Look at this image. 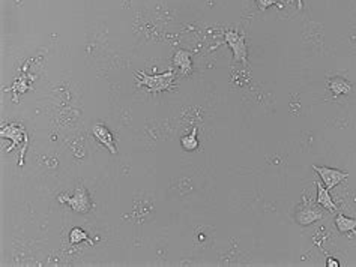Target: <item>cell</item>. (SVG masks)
Wrapping results in <instances>:
<instances>
[{
    "label": "cell",
    "instance_id": "12",
    "mask_svg": "<svg viewBox=\"0 0 356 267\" xmlns=\"http://www.w3.org/2000/svg\"><path fill=\"white\" fill-rule=\"evenodd\" d=\"M181 144H182V147L185 149V150H188V152H193V150H196L197 147H199V140H197V128H194L193 131H191V134L190 135H185V137H182V140H181Z\"/></svg>",
    "mask_w": 356,
    "mask_h": 267
},
{
    "label": "cell",
    "instance_id": "8",
    "mask_svg": "<svg viewBox=\"0 0 356 267\" xmlns=\"http://www.w3.org/2000/svg\"><path fill=\"white\" fill-rule=\"evenodd\" d=\"M174 65L182 71V74H188L191 71V56L185 50H177L173 57Z\"/></svg>",
    "mask_w": 356,
    "mask_h": 267
},
{
    "label": "cell",
    "instance_id": "9",
    "mask_svg": "<svg viewBox=\"0 0 356 267\" xmlns=\"http://www.w3.org/2000/svg\"><path fill=\"white\" fill-rule=\"evenodd\" d=\"M335 227L338 228L340 233L347 234V233L356 230V219L349 218V216H344V215H338L335 218Z\"/></svg>",
    "mask_w": 356,
    "mask_h": 267
},
{
    "label": "cell",
    "instance_id": "7",
    "mask_svg": "<svg viewBox=\"0 0 356 267\" xmlns=\"http://www.w3.org/2000/svg\"><path fill=\"white\" fill-rule=\"evenodd\" d=\"M323 215L319 212V210H314L311 207H307V209H301L298 213H296V222L301 225V227H307V225H311L313 222L322 219Z\"/></svg>",
    "mask_w": 356,
    "mask_h": 267
},
{
    "label": "cell",
    "instance_id": "3",
    "mask_svg": "<svg viewBox=\"0 0 356 267\" xmlns=\"http://www.w3.org/2000/svg\"><path fill=\"white\" fill-rule=\"evenodd\" d=\"M313 170L320 176L322 183L331 191L335 186H338L340 183H343L347 177L349 173L337 170V168H329V167H319V165H313Z\"/></svg>",
    "mask_w": 356,
    "mask_h": 267
},
{
    "label": "cell",
    "instance_id": "2",
    "mask_svg": "<svg viewBox=\"0 0 356 267\" xmlns=\"http://www.w3.org/2000/svg\"><path fill=\"white\" fill-rule=\"evenodd\" d=\"M59 201L63 204H68L74 212L77 213H87L92 209V201L89 198V194L84 188H77L74 195H60Z\"/></svg>",
    "mask_w": 356,
    "mask_h": 267
},
{
    "label": "cell",
    "instance_id": "14",
    "mask_svg": "<svg viewBox=\"0 0 356 267\" xmlns=\"http://www.w3.org/2000/svg\"><path fill=\"white\" fill-rule=\"evenodd\" d=\"M275 3H277V0H257V5L262 11H266L269 6H272Z\"/></svg>",
    "mask_w": 356,
    "mask_h": 267
},
{
    "label": "cell",
    "instance_id": "1",
    "mask_svg": "<svg viewBox=\"0 0 356 267\" xmlns=\"http://www.w3.org/2000/svg\"><path fill=\"white\" fill-rule=\"evenodd\" d=\"M135 77L138 78V84L140 86H144L150 92L158 93V92L167 90L170 87V84H171V81L174 78V72L168 71V72H164V74L149 75V74H144L141 71H137Z\"/></svg>",
    "mask_w": 356,
    "mask_h": 267
},
{
    "label": "cell",
    "instance_id": "11",
    "mask_svg": "<svg viewBox=\"0 0 356 267\" xmlns=\"http://www.w3.org/2000/svg\"><path fill=\"white\" fill-rule=\"evenodd\" d=\"M329 89L334 95H347L352 90V86L341 78H335L329 83Z\"/></svg>",
    "mask_w": 356,
    "mask_h": 267
},
{
    "label": "cell",
    "instance_id": "5",
    "mask_svg": "<svg viewBox=\"0 0 356 267\" xmlns=\"http://www.w3.org/2000/svg\"><path fill=\"white\" fill-rule=\"evenodd\" d=\"M92 134H93V137H95L111 155H116V153H117V147L114 146L113 135H111V132L108 131L107 126H104V125H101V123H95V125L92 126Z\"/></svg>",
    "mask_w": 356,
    "mask_h": 267
},
{
    "label": "cell",
    "instance_id": "4",
    "mask_svg": "<svg viewBox=\"0 0 356 267\" xmlns=\"http://www.w3.org/2000/svg\"><path fill=\"white\" fill-rule=\"evenodd\" d=\"M224 38H226V42L229 44V47H230L232 51H233L235 60H236V62H245L247 57H248L247 44H245V36H244V35H239L238 32L229 30V32H226Z\"/></svg>",
    "mask_w": 356,
    "mask_h": 267
},
{
    "label": "cell",
    "instance_id": "6",
    "mask_svg": "<svg viewBox=\"0 0 356 267\" xmlns=\"http://www.w3.org/2000/svg\"><path fill=\"white\" fill-rule=\"evenodd\" d=\"M316 186H317V204L320 207L326 209L328 212H337V206H335V203H334V200L329 194V189L320 182H317Z\"/></svg>",
    "mask_w": 356,
    "mask_h": 267
},
{
    "label": "cell",
    "instance_id": "15",
    "mask_svg": "<svg viewBox=\"0 0 356 267\" xmlns=\"http://www.w3.org/2000/svg\"><path fill=\"white\" fill-rule=\"evenodd\" d=\"M326 267H340V263H338V260L329 257V258L326 260Z\"/></svg>",
    "mask_w": 356,
    "mask_h": 267
},
{
    "label": "cell",
    "instance_id": "10",
    "mask_svg": "<svg viewBox=\"0 0 356 267\" xmlns=\"http://www.w3.org/2000/svg\"><path fill=\"white\" fill-rule=\"evenodd\" d=\"M0 135H2V138H8V140H11V141L14 143V146H18L20 141H21L23 132H21L20 126H17V125H9L8 128L2 129Z\"/></svg>",
    "mask_w": 356,
    "mask_h": 267
},
{
    "label": "cell",
    "instance_id": "13",
    "mask_svg": "<svg viewBox=\"0 0 356 267\" xmlns=\"http://www.w3.org/2000/svg\"><path fill=\"white\" fill-rule=\"evenodd\" d=\"M69 242H71L72 245H77V243H81V242H89V243H92V240H89L87 233H86L83 228H80V227H74V228L69 231Z\"/></svg>",
    "mask_w": 356,
    "mask_h": 267
}]
</instances>
